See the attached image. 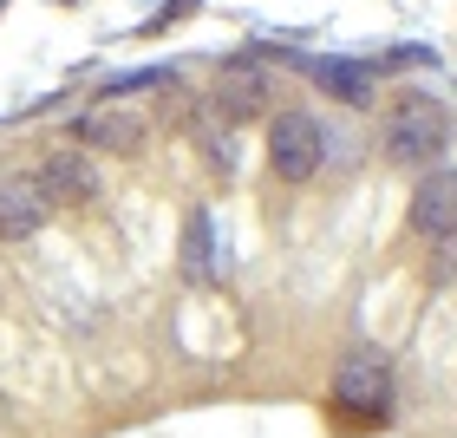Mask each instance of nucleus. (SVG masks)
Here are the masks:
<instances>
[{
    "mask_svg": "<svg viewBox=\"0 0 457 438\" xmlns=\"http://www.w3.org/2000/svg\"><path fill=\"white\" fill-rule=\"evenodd\" d=\"M451 144V112L425 92H405L399 105L386 112V157L405 164V171H431Z\"/></svg>",
    "mask_w": 457,
    "mask_h": 438,
    "instance_id": "nucleus-1",
    "label": "nucleus"
},
{
    "mask_svg": "<svg viewBox=\"0 0 457 438\" xmlns=\"http://www.w3.org/2000/svg\"><path fill=\"white\" fill-rule=\"evenodd\" d=\"M268 164H275L281 183H307L320 171V124L307 112H275V124H268Z\"/></svg>",
    "mask_w": 457,
    "mask_h": 438,
    "instance_id": "nucleus-2",
    "label": "nucleus"
},
{
    "mask_svg": "<svg viewBox=\"0 0 457 438\" xmlns=\"http://www.w3.org/2000/svg\"><path fill=\"white\" fill-rule=\"evenodd\" d=\"M334 400H340V412H353V419H379L386 400H392V366L379 353H346L340 373H334Z\"/></svg>",
    "mask_w": 457,
    "mask_h": 438,
    "instance_id": "nucleus-3",
    "label": "nucleus"
},
{
    "mask_svg": "<svg viewBox=\"0 0 457 438\" xmlns=\"http://www.w3.org/2000/svg\"><path fill=\"white\" fill-rule=\"evenodd\" d=\"M72 138L105 144V151H137L144 144V112L131 105V98H98V105H86L72 118Z\"/></svg>",
    "mask_w": 457,
    "mask_h": 438,
    "instance_id": "nucleus-4",
    "label": "nucleus"
},
{
    "mask_svg": "<svg viewBox=\"0 0 457 438\" xmlns=\"http://www.w3.org/2000/svg\"><path fill=\"white\" fill-rule=\"evenodd\" d=\"M411 229H419L425 242H451L457 236V171H431L419 177V190H411Z\"/></svg>",
    "mask_w": 457,
    "mask_h": 438,
    "instance_id": "nucleus-5",
    "label": "nucleus"
},
{
    "mask_svg": "<svg viewBox=\"0 0 457 438\" xmlns=\"http://www.w3.org/2000/svg\"><path fill=\"white\" fill-rule=\"evenodd\" d=\"M39 197L46 203H92L98 197V164L86 151H53L46 164H39Z\"/></svg>",
    "mask_w": 457,
    "mask_h": 438,
    "instance_id": "nucleus-6",
    "label": "nucleus"
},
{
    "mask_svg": "<svg viewBox=\"0 0 457 438\" xmlns=\"http://www.w3.org/2000/svg\"><path fill=\"white\" fill-rule=\"evenodd\" d=\"M46 210H53V203L39 197L33 177H7V183H0V236H7V242L33 236V229L46 223Z\"/></svg>",
    "mask_w": 457,
    "mask_h": 438,
    "instance_id": "nucleus-7",
    "label": "nucleus"
},
{
    "mask_svg": "<svg viewBox=\"0 0 457 438\" xmlns=\"http://www.w3.org/2000/svg\"><path fill=\"white\" fill-rule=\"evenodd\" d=\"M262 105H268L262 72H228V86H222V112H228V118H255Z\"/></svg>",
    "mask_w": 457,
    "mask_h": 438,
    "instance_id": "nucleus-8",
    "label": "nucleus"
},
{
    "mask_svg": "<svg viewBox=\"0 0 457 438\" xmlns=\"http://www.w3.org/2000/svg\"><path fill=\"white\" fill-rule=\"evenodd\" d=\"M320 79H327V92H334V98H346V105H366V98H372L366 72H353V66H320Z\"/></svg>",
    "mask_w": 457,
    "mask_h": 438,
    "instance_id": "nucleus-9",
    "label": "nucleus"
}]
</instances>
